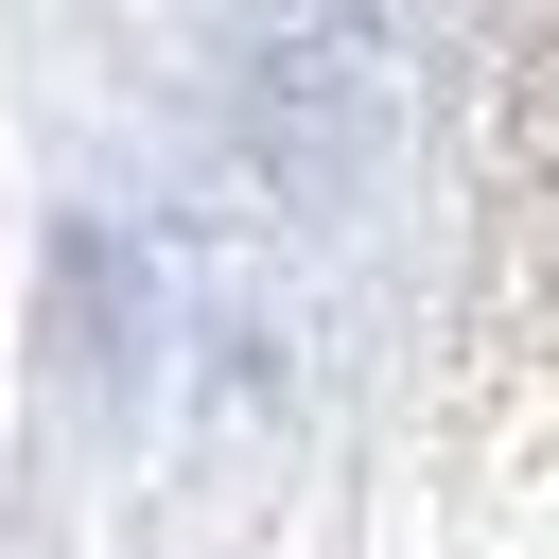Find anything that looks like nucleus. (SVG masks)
<instances>
[{
  "label": "nucleus",
  "instance_id": "1",
  "mask_svg": "<svg viewBox=\"0 0 559 559\" xmlns=\"http://www.w3.org/2000/svg\"><path fill=\"white\" fill-rule=\"evenodd\" d=\"M489 262H507V402L559 454V0H489Z\"/></svg>",
  "mask_w": 559,
  "mask_h": 559
}]
</instances>
